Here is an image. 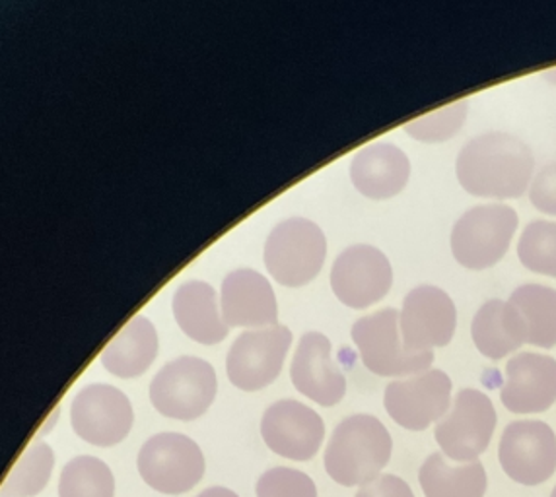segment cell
Here are the masks:
<instances>
[{"mask_svg": "<svg viewBox=\"0 0 556 497\" xmlns=\"http://www.w3.org/2000/svg\"><path fill=\"white\" fill-rule=\"evenodd\" d=\"M383 405L395 424L408 432H425L452 408V379L442 369L391 381Z\"/></svg>", "mask_w": 556, "mask_h": 497, "instance_id": "obj_9", "label": "cell"}, {"mask_svg": "<svg viewBox=\"0 0 556 497\" xmlns=\"http://www.w3.org/2000/svg\"><path fill=\"white\" fill-rule=\"evenodd\" d=\"M508 304L526 322L529 344L545 351L556 346V290L541 284L519 285Z\"/></svg>", "mask_w": 556, "mask_h": 497, "instance_id": "obj_24", "label": "cell"}, {"mask_svg": "<svg viewBox=\"0 0 556 497\" xmlns=\"http://www.w3.org/2000/svg\"><path fill=\"white\" fill-rule=\"evenodd\" d=\"M410 177V162L401 148L378 142L356 152L351 179L358 193L371 201H386L401 193Z\"/></svg>", "mask_w": 556, "mask_h": 497, "instance_id": "obj_19", "label": "cell"}, {"mask_svg": "<svg viewBox=\"0 0 556 497\" xmlns=\"http://www.w3.org/2000/svg\"><path fill=\"white\" fill-rule=\"evenodd\" d=\"M135 412L125 393L112 385L93 383L73 398L71 425L83 442L93 447H115L130 433Z\"/></svg>", "mask_w": 556, "mask_h": 497, "instance_id": "obj_11", "label": "cell"}, {"mask_svg": "<svg viewBox=\"0 0 556 497\" xmlns=\"http://www.w3.org/2000/svg\"><path fill=\"white\" fill-rule=\"evenodd\" d=\"M55 469V453L46 442L29 445L2 482V497H36L47 488Z\"/></svg>", "mask_w": 556, "mask_h": 497, "instance_id": "obj_25", "label": "cell"}, {"mask_svg": "<svg viewBox=\"0 0 556 497\" xmlns=\"http://www.w3.org/2000/svg\"><path fill=\"white\" fill-rule=\"evenodd\" d=\"M140 479L150 489L164 496H181L203 480L204 455L184 433H159L140 447L137 459Z\"/></svg>", "mask_w": 556, "mask_h": 497, "instance_id": "obj_4", "label": "cell"}, {"mask_svg": "<svg viewBox=\"0 0 556 497\" xmlns=\"http://www.w3.org/2000/svg\"><path fill=\"white\" fill-rule=\"evenodd\" d=\"M502 405L514 415H541L556 403V359L523 352L508 361Z\"/></svg>", "mask_w": 556, "mask_h": 497, "instance_id": "obj_16", "label": "cell"}, {"mask_svg": "<svg viewBox=\"0 0 556 497\" xmlns=\"http://www.w3.org/2000/svg\"><path fill=\"white\" fill-rule=\"evenodd\" d=\"M255 494L257 497H317V486L302 470L275 467L261 474Z\"/></svg>", "mask_w": 556, "mask_h": 497, "instance_id": "obj_29", "label": "cell"}, {"mask_svg": "<svg viewBox=\"0 0 556 497\" xmlns=\"http://www.w3.org/2000/svg\"><path fill=\"white\" fill-rule=\"evenodd\" d=\"M159 354V332L154 324L137 315L121 329L102 352L103 368L115 378H140Z\"/></svg>", "mask_w": 556, "mask_h": 497, "instance_id": "obj_21", "label": "cell"}, {"mask_svg": "<svg viewBox=\"0 0 556 497\" xmlns=\"http://www.w3.org/2000/svg\"><path fill=\"white\" fill-rule=\"evenodd\" d=\"M518 228V214L506 204L475 206L452 230V253L462 267L484 270L501 263Z\"/></svg>", "mask_w": 556, "mask_h": 497, "instance_id": "obj_7", "label": "cell"}, {"mask_svg": "<svg viewBox=\"0 0 556 497\" xmlns=\"http://www.w3.org/2000/svg\"><path fill=\"white\" fill-rule=\"evenodd\" d=\"M290 378L294 387L317 405H339L346 393L344 373L334 364L331 342L321 332H307L300 339Z\"/></svg>", "mask_w": 556, "mask_h": 497, "instance_id": "obj_17", "label": "cell"}, {"mask_svg": "<svg viewBox=\"0 0 556 497\" xmlns=\"http://www.w3.org/2000/svg\"><path fill=\"white\" fill-rule=\"evenodd\" d=\"M174 315L179 329L201 344H218L228 334L213 285L191 280L177 288Z\"/></svg>", "mask_w": 556, "mask_h": 497, "instance_id": "obj_20", "label": "cell"}, {"mask_svg": "<svg viewBox=\"0 0 556 497\" xmlns=\"http://www.w3.org/2000/svg\"><path fill=\"white\" fill-rule=\"evenodd\" d=\"M216 371L208 361L193 356L174 359L150 383V403L160 415L191 422L211 408L216 398Z\"/></svg>", "mask_w": 556, "mask_h": 497, "instance_id": "obj_3", "label": "cell"}, {"mask_svg": "<svg viewBox=\"0 0 556 497\" xmlns=\"http://www.w3.org/2000/svg\"><path fill=\"white\" fill-rule=\"evenodd\" d=\"M551 497H556V486L555 489H553V494H551Z\"/></svg>", "mask_w": 556, "mask_h": 497, "instance_id": "obj_33", "label": "cell"}, {"mask_svg": "<svg viewBox=\"0 0 556 497\" xmlns=\"http://www.w3.org/2000/svg\"><path fill=\"white\" fill-rule=\"evenodd\" d=\"M518 257L531 272L556 278V221L528 224L519 238Z\"/></svg>", "mask_w": 556, "mask_h": 497, "instance_id": "obj_27", "label": "cell"}, {"mask_svg": "<svg viewBox=\"0 0 556 497\" xmlns=\"http://www.w3.org/2000/svg\"><path fill=\"white\" fill-rule=\"evenodd\" d=\"M471 334L477 351L494 361L510 356L528 342L526 322L508 302L501 300L482 305L475 315Z\"/></svg>", "mask_w": 556, "mask_h": 497, "instance_id": "obj_22", "label": "cell"}, {"mask_svg": "<svg viewBox=\"0 0 556 497\" xmlns=\"http://www.w3.org/2000/svg\"><path fill=\"white\" fill-rule=\"evenodd\" d=\"M325 255V233L306 218L280 221L265 243V267L278 284L288 288L309 284L324 267Z\"/></svg>", "mask_w": 556, "mask_h": 497, "instance_id": "obj_6", "label": "cell"}, {"mask_svg": "<svg viewBox=\"0 0 556 497\" xmlns=\"http://www.w3.org/2000/svg\"><path fill=\"white\" fill-rule=\"evenodd\" d=\"M399 327L408 352H432L447 346L457 327L454 302L437 285H418L403 302Z\"/></svg>", "mask_w": 556, "mask_h": 497, "instance_id": "obj_13", "label": "cell"}, {"mask_svg": "<svg viewBox=\"0 0 556 497\" xmlns=\"http://www.w3.org/2000/svg\"><path fill=\"white\" fill-rule=\"evenodd\" d=\"M498 461L508 479L521 486H541L556 472V435L539 420L506 425L498 445Z\"/></svg>", "mask_w": 556, "mask_h": 497, "instance_id": "obj_10", "label": "cell"}, {"mask_svg": "<svg viewBox=\"0 0 556 497\" xmlns=\"http://www.w3.org/2000/svg\"><path fill=\"white\" fill-rule=\"evenodd\" d=\"M59 497H115L112 469L92 455L71 459L61 470Z\"/></svg>", "mask_w": 556, "mask_h": 497, "instance_id": "obj_26", "label": "cell"}, {"mask_svg": "<svg viewBox=\"0 0 556 497\" xmlns=\"http://www.w3.org/2000/svg\"><path fill=\"white\" fill-rule=\"evenodd\" d=\"M418 484L425 497H484L489 474L481 461L454 462L440 451L422 462Z\"/></svg>", "mask_w": 556, "mask_h": 497, "instance_id": "obj_23", "label": "cell"}, {"mask_svg": "<svg viewBox=\"0 0 556 497\" xmlns=\"http://www.w3.org/2000/svg\"><path fill=\"white\" fill-rule=\"evenodd\" d=\"M220 311L228 327H275L277 297L269 280L251 268L233 270L224 278Z\"/></svg>", "mask_w": 556, "mask_h": 497, "instance_id": "obj_18", "label": "cell"}, {"mask_svg": "<svg viewBox=\"0 0 556 497\" xmlns=\"http://www.w3.org/2000/svg\"><path fill=\"white\" fill-rule=\"evenodd\" d=\"M533 152L508 132H486L469 140L455 162L465 191L481 199H518L533 176Z\"/></svg>", "mask_w": 556, "mask_h": 497, "instance_id": "obj_1", "label": "cell"}, {"mask_svg": "<svg viewBox=\"0 0 556 497\" xmlns=\"http://www.w3.org/2000/svg\"><path fill=\"white\" fill-rule=\"evenodd\" d=\"M393 270L380 248L353 245L344 248L331 268V288L341 304L366 309L390 292Z\"/></svg>", "mask_w": 556, "mask_h": 497, "instance_id": "obj_15", "label": "cell"}, {"mask_svg": "<svg viewBox=\"0 0 556 497\" xmlns=\"http://www.w3.org/2000/svg\"><path fill=\"white\" fill-rule=\"evenodd\" d=\"M353 341L362 364L380 378H410L425 373L434 361V352H408L401 339L399 314L381 309L354 322Z\"/></svg>", "mask_w": 556, "mask_h": 497, "instance_id": "obj_5", "label": "cell"}, {"mask_svg": "<svg viewBox=\"0 0 556 497\" xmlns=\"http://www.w3.org/2000/svg\"><path fill=\"white\" fill-rule=\"evenodd\" d=\"M529 199L541 213L556 216V164H548L539 171L531 183Z\"/></svg>", "mask_w": 556, "mask_h": 497, "instance_id": "obj_30", "label": "cell"}, {"mask_svg": "<svg viewBox=\"0 0 556 497\" xmlns=\"http://www.w3.org/2000/svg\"><path fill=\"white\" fill-rule=\"evenodd\" d=\"M467 111H469V103L465 100L450 103L442 110L408 120L405 132L420 142H445L462 130L467 119Z\"/></svg>", "mask_w": 556, "mask_h": 497, "instance_id": "obj_28", "label": "cell"}, {"mask_svg": "<svg viewBox=\"0 0 556 497\" xmlns=\"http://www.w3.org/2000/svg\"><path fill=\"white\" fill-rule=\"evenodd\" d=\"M292 334L287 327L275 324L241 332L226 358V371L233 387L261 391L280 375Z\"/></svg>", "mask_w": 556, "mask_h": 497, "instance_id": "obj_12", "label": "cell"}, {"mask_svg": "<svg viewBox=\"0 0 556 497\" xmlns=\"http://www.w3.org/2000/svg\"><path fill=\"white\" fill-rule=\"evenodd\" d=\"M197 497H240L233 489L224 488V486H211L203 489Z\"/></svg>", "mask_w": 556, "mask_h": 497, "instance_id": "obj_32", "label": "cell"}, {"mask_svg": "<svg viewBox=\"0 0 556 497\" xmlns=\"http://www.w3.org/2000/svg\"><path fill=\"white\" fill-rule=\"evenodd\" d=\"M494 430L496 410L491 398L477 388H464L438 422L434 437L450 461L473 462L491 447Z\"/></svg>", "mask_w": 556, "mask_h": 497, "instance_id": "obj_8", "label": "cell"}, {"mask_svg": "<svg viewBox=\"0 0 556 497\" xmlns=\"http://www.w3.org/2000/svg\"><path fill=\"white\" fill-rule=\"evenodd\" d=\"M393 439L376 416L354 415L334 428L325 449V472L344 488H362L391 461Z\"/></svg>", "mask_w": 556, "mask_h": 497, "instance_id": "obj_2", "label": "cell"}, {"mask_svg": "<svg viewBox=\"0 0 556 497\" xmlns=\"http://www.w3.org/2000/svg\"><path fill=\"white\" fill-rule=\"evenodd\" d=\"M354 497H415V492L395 474H381L380 479L362 486Z\"/></svg>", "mask_w": 556, "mask_h": 497, "instance_id": "obj_31", "label": "cell"}, {"mask_svg": "<svg viewBox=\"0 0 556 497\" xmlns=\"http://www.w3.org/2000/svg\"><path fill=\"white\" fill-rule=\"evenodd\" d=\"M261 437L278 457L307 462L321 449L325 424L314 408L285 398L265 410L261 420Z\"/></svg>", "mask_w": 556, "mask_h": 497, "instance_id": "obj_14", "label": "cell"}]
</instances>
